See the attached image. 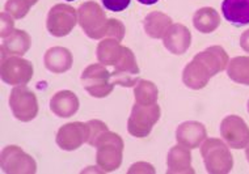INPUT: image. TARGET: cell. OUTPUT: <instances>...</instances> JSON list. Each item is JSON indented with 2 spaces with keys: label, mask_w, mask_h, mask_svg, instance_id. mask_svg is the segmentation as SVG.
<instances>
[{
  "label": "cell",
  "mask_w": 249,
  "mask_h": 174,
  "mask_svg": "<svg viewBox=\"0 0 249 174\" xmlns=\"http://www.w3.org/2000/svg\"><path fill=\"white\" fill-rule=\"evenodd\" d=\"M144 30L150 35L151 38L160 39L164 38V35L168 32V29L172 25V18L167 16L165 13L154 11L150 12L144 18Z\"/></svg>",
  "instance_id": "21"
},
{
  "label": "cell",
  "mask_w": 249,
  "mask_h": 174,
  "mask_svg": "<svg viewBox=\"0 0 249 174\" xmlns=\"http://www.w3.org/2000/svg\"><path fill=\"white\" fill-rule=\"evenodd\" d=\"M193 25L199 33H213L220 25L219 13L211 7L198 9L193 16Z\"/></svg>",
  "instance_id": "22"
},
{
  "label": "cell",
  "mask_w": 249,
  "mask_h": 174,
  "mask_svg": "<svg viewBox=\"0 0 249 174\" xmlns=\"http://www.w3.org/2000/svg\"><path fill=\"white\" fill-rule=\"evenodd\" d=\"M112 73L107 71L104 64H90L82 73V83L84 89L95 98L107 97L114 89Z\"/></svg>",
  "instance_id": "6"
},
{
  "label": "cell",
  "mask_w": 249,
  "mask_h": 174,
  "mask_svg": "<svg viewBox=\"0 0 249 174\" xmlns=\"http://www.w3.org/2000/svg\"><path fill=\"white\" fill-rule=\"evenodd\" d=\"M139 72L141 70L138 67L134 52L129 47H124L122 56L114 66V71L112 73L113 83L121 87H126V88L135 87L138 81L141 80Z\"/></svg>",
  "instance_id": "12"
},
{
  "label": "cell",
  "mask_w": 249,
  "mask_h": 174,
  "mask_svg": "<svg viewBox=\"0 0 249 174\" xmlns=\"http://www.w3.org/2000/svg\"><path fill=\"white\" fill-rule=\"evenodd\" d=\"M32 46V38L25 30L15 29L1 42V59L8 56H21Z\"/></svg>",
  "instance_id": "16"
},
{
  "label": "cell",
  "mask_w": 249,
  "mask_h": 174,
  "mask_svg": "<svg viewBox=\"0 0 249 174\" xmlns=\"http://www.w3.org/2000/svg\"><path fill=\"white\" fill-rule=\"evenodd\" d=\"M168 174H193L192 168V155L188 148L182 145H176L171 148L167 158Z\"/></svg>",
  "instance_id": "18"
},
{
  "label": "cell",
  "mask_w": 249,
  "mask_h": 174,
  "mask_svg": "<svg viewBox=\"0 0 249 174\" xmlns=\"http://www.w3.org/2000/svg\"><path fill=\"white\" fill-rule=\"evenodd\" d=\"M228 55L222 46L207 47L194 56L193 60L182 71V81L190 89L205 88L216 73L228 67Z\"/></svg>",
  "instance_id": "1"
},
{
  "label": "cell",
  "mask_w": 249,
  "mask_h": 174,
  "mask_svg": "<svg viewBox=\"0 0 249 174\" xmlns=\"http://www.w3.org/2000/svg\"><path fill=\"white\" fill-rule=\"evenodd\" d=\"M245 156H247V160H248L249 162V144L245 147Z\"/></svg>",
  "instance_id": "33"
},
{
  "label": "cell",
  "mask_w": 249,
  "mask_h": 174,
  "mask_svg": "<svg viewBox=\"0 0 249 174\" xmlns=\"http://www.w3.org/2000/svg\"><path fill=\"white\" fill-rule=\"evenodd\" d=\"M124 37V24L117 20V18H110V26L107 32V38H113L121 42Z\"/></svg>",
  "instance_id": "28"
},
{
  "label": "cell",
  "mask_w": 249,
  "mask_h": 174,
  "mask_svg": "<svg viewBox=\"0 0 249 174\" xmlns=\"http://www.w3.org/2000/svg\"><path fill=\"white\" fill-rule=\"evenodd\" d=\"M0 73L5 84L15 87L25 85L33 77V64L20 56H8L1 59Z\"/></svg>",
  "instance_id": "10"
},
{
  "label": "cell",
  "mask_w": 249,
  "mask_h": 174,
  "mask_svg": "<svg viewBox=\"0 0 249 174\" xmlns=\"http://www.w3.org/2000/svg\"><path fill=\"white\" fill-rule=\"evenodd\" d=\"M67 1H73V0H67Z\"/></svg>",
  "instance_id": "36"
},
{
  "label": "cell",
  "mask_w": 249,
  "mask_h": 174,
  "mask_svg": "<svg viewBox=\"0 0 249 174\" xmlns=\"http://www.w3.org/2000/svg\"><path fill=\"white\" fill-rule=\"evenodd\" d=\"M124 52V46L113 38L103 39L97 46V59L104 66H116Z\"/></svg>",
  "instance_id": "23"
},
{
  "label": "cell",
  "mask_w": 249,
  "mask_h": 174,
  "mask_svg": "<svg viewBox=\"0 0 249 174\" xmlns=\"http://www.w3.org/2000/svg\"><path fill=\"white\" fill-rule=\"evenodd\" d=\"M79 25L82 26L84 33L92 39H101L107 37L110 18H107L101 5L96 1H86L79 7L77 11Z\"/></svg>",
  "instance_id": "3"
},
{
  "label": "cell",
  "mask_w": 249,
  "mask_h": 174,
  "mask_svg": "<svg viewBox=\"0 0 249 174\" xmlns=\"http://www.w3.org/2000/svg\"><path fill=\"white\" fill-rule=\"evenodd\" d=\"M164 47L175 55L186 52L192 43V34L186 26L181 24H172L163 38Z\"/></svg>",
  "instance_id": "15"
},
{
  "label": "cell",
  "mask_w": 249,
  "mask_h": 174,
  "mask_svg": "<svg viewBox=\"0 0 249 174\" xmlns=\"http://www.w3.org/2000/svg\"><path fill=\"white\" fill-rule=\"evenodd\" d=\"M222 12L232 25H247L249 24V0H223Z\"/></svg>",
  "instance_id": "20"
},
{
  "label": "cell",
  "mask_w": 249,
  "mask_h": 174,
  "mask_svg": "<svg viewBox=\"0 0 249 174\" xmlns=\"http://www.w3.org/2000/svg\"><path fill=\"white\" fill-rule=\"evenodd\" d=\"M176 139L178 144L185 147V148H198L207 139L206 127L199 122H196V121L184 122L177 128Z\"/></svg>",
  "instance_id": "14"
},
{
  "label": "cell",
  "mask_w": 249,
  "mask_h": 174,
  "mask_svg": "<svg viewBox=\"0 0 249 174\" xmlns=\"http://www.w3.org/2000/svg\"><path fill=\"white\" fill-rule=\"evenodd\" d=\"M87 127H88V139H87V144L95 147L96 140L99 139V136L103 132L107 131V126L104 122L99 121V119H92L86 122Z\"/></svg>",
  "instance_id": "27"
},
{
  "label": "cell",
  "mask_w": 249,
  "mask_h": 174,
  "mask_svg": "<svg viewBox=\"0 0 249 174\" xmlns=\"http://www.w3.org/2000/svg\"><path fill=\"white\" fill-rule=\"evenodd\" d=\"M9 106L15 118L21 122H30L38 114L37 97L25 85L13 88L9 96Z\"/></svg>",
  "instance_id": "7"
},
{
  "label": "cell",
  "mask_w": 249,
  "mask_h": 174,
  "mask_svg": "<svg viewBox=\"0 0 249 174\" xmlns=\"http://www.w3.org/2000/svg\"><path fill=\"white\" fill-rule=\"evenodd\" d=\"M88 139V127L87 123L72 122L67 123L58 130L56 144L63 151H75L80 148Z\"/></svg>",
  "instance_id": "13"
},
{
  "label": "cell",
  "mask_w": 249,
  "mask_h": 174,
  "mask_svg": "<svg viewBox=\"0 0 249 174\" xmlns=\"http://www.w3.org/2000/svg\"><path fill=\"white\" fill-rule=\"evenodd\" d=\"M220 135L230 148L243 149L249 144V127L239 115H228L222 121Z\"/></svg>",
  "instance_id": "11"
},
{
  "label": "cell",
  "mask_w": 249,
  "mask_h": 174,
  "mask_svg": "<svg viewBox=\"0 0 249 174\" xmlns=\"http://www.w3.org/2000/svg\"><path fill=\"white\" fill-rule=\"evenodd\" d=\"M79 21L76 9L69 4L54 5L48 13L46 28L54 37H66Z\"/></svg>",
  "instance_id": "8"
},
{
  "label": "cell",
  "mask_w": 249,
  "mask_h": 174,
  "mask_svg": "<svg viewBox=\"0 0 249 174\" xmlns=\"http://www.w3.org/2000/svg\"><path fill=\"white\" fill-rule=\"evenodd\" d=\"M240 46L241 49L247 52H249V29L245 30L240 37Z\"/></svg>",
  "instance_id": "31"
},
{
  "label": "cell",
  "mask_w": 249,
  "mask_h": 174,
  "mask_svg": "<svg viewBox=\"0 0 249 174\" xmlns=\"http://www.w3.org/2000/svg\"><path fill=\"white\" fill-rule=\"evenodd\" d=\"M131 0H103L104 7L112 12H121L129 7Z\"/></svg>",
  "instance_id": "29"
},
{
  "label": "cell",
  "mask_w": 249,
  "mask_h": 174,
  "mask_svg": "<svg viewBox=\"0 0 249 174\" xmlns=\"http://www.w3.org/2000/svg\"><path fill=\"white\" fill-rule=\"evenodd\" d=\"M141 4H144V5H152L155 4V3H158L159 0H138Z\"/></svg>",
  "instance_id": "32"
},
{
  "label": "cell",
  "mask_w": 249,
  "mask_h": 174,
  "mask_svg": "<svg viewBox=\"0 0 249 174\" xmlns=\"http://www.w3.org/2000/svg\"><path fill=\"white\" fill-rule=\"evenodd\" d=\"M50 110L59 118H70L79 110V98L71 90H60L50 100Z\"/></svg>",
  "instance_id": "17"
},
{
  "label": "cell",
  "mask_w": 249,
  "mask_h": 174,
  "mask_svg": "<svg viewBox=\"0 0 249 174\" xmlns=\"http://www.w3.org/2000/svg\"><path fill=\"white\" fill-rule=\"evenodd\" d=\"M95 147L97 148L96 162L100 169L110 173L120 168L124 156V140L118 134L109 130L103 132L96 140Z\"/></svg>",
  "instance_id": "2"
},
{
  "label": "cell",
  "mask_w": 249,
  "mask_h": 174,
  "mask_svg": "<svg viewBox=\"0 0 249 174\" xmlns=\"http://www.w3.org/2000/svg\"><path fill=\"white\" fill-rule=\"evenodd\" d=\"M161 110L158 104L139 105L135 104L127 121V131L134 138H146L160 119Z\"/></svg>",
  "instance_id": "5"
},
{
  "label": "cell",
  "mask_w": 249,
  "mask_h": 174,
  "mask_svg": "<svg viewBox=\"0 0 249 174\" xmlns=\"http://www.w3.org/2000/svg\"><path fill=\"white\" fill-rule=\"evenodd\" d=\"M0 165L3 172L8 174H35L37 172L35 158L16 145H8L3 149Z\"/></svg>",
  "instance_id": "9"
},
{
  "label": "cell",
  "mask_w": 249,
  "mask_h": 174,
  "mask_svg": "<svg viewBox=\"0 0 249 174\" xmlns=\"http://www.w3.org/2000/svg\"><path fill=\"white\" fill-rule=\"evenodd\" d=\"M228 77L235 83L249 85V56H236L228 63Z\"/></svg>",
  "instance_id": "24"
},
{
  "label": "cell",
  "mask_w": 249,
  "mask_h": 174,
  "mask_svg": "<svg viewBox=\"0 0 249 174\" xmlns=\"http://www.w3.org/2000/svg\"><path fill=\"white\" fill-rule=\"evenodd\" d=\"M28 1H29V3H30V4H32V5H35L36 3L38 1V0H28Z\"/></svg>",
  "instance_id": "34"
},
{
  "label": "cell",
  "mask_w": 249,
  "mask_h": 174,
  "mask_svg": "<svg viewBox=\"0 0 249 174\" xmlns=\"http://www.w3.org/2000/svg\"><path fill=\"white\" fill-rule=\"evenodd\" d=\"M33 5L28 0H8L5 3V12L9 13L13 18H24Z\"/></svg>",
  "instance_id": "26"
},
{
  "label": "cell",
  "mask_w": 249,
  "mask_h": 174,
  "mask_svg": "<svg viewBox=\"0 0 249 174\" xmlns=\"http://www.w3.org/2000/svg\"><path fill=\"white\" fill-rule=\"evenodd\" d=\"M45 67L53 73H63L67 72L70 68L72 67V54L66 47H52L46 51L45 58Z\"/></svg>",
  "instance_id": "19"
},
{
  "label": "cell",
  "mask_w": 249,
  "mask_h": 174,
  "mask_svg": "<svg viewBox=\"0 0 249 174\" xmlns=\"http://www.w3.org/2000/svg\"><path fill=\"white\" fill-rule=\"evenodd\" d=\"M13 30H15V28H13L12 17L9 16V13L3 12L1 13V34H0L1 38H7L8 35L13 33Z\"/></svg>",
  "instance_id": "30"
},
{
  "label": "cell",
  "mask_w": 249,
  "mask_h": 174,
  "mask_svg": "<svg viewBox=\"0 0 249 174\" xmlns=\"http://www.w3.org/2000/svg\"><path fill=\"white\" fill-rule=\"evenodd\" d=\"M206 170L211 174H227L232 170L233 158L228 145L220 139H206L201 147Z\"/></svg>",
  "instance_id": "4"
},
{
  "label": "cell",
  "mask_w": 249,
  "mask_h": 174,
  "mask_svg": "<svg viewBox=\"0 0 249 174\" xmlns=\"http://www.w3.org/2000/svg\"><path fill=\"white\" fill-rule=\"evenodd\" d=\"M135 104L139 105H154L159 98L158 87L148 80H139L134 88Z\"/></svg>",
  "instance_id": "25"
},
{
  "label": "cell",
  "mask_w": 249,
  "mask_h": 174,
  "mask_svg": "<svg viewBox=\"0 0 249 174\" xmlns=\"http://www.w3.org/2000/svg\"><path fill=\"white\" fill-rule=\"evenodd\" d=\"M248 113H249V101H248Z\"/></svg>",
  "instance_id": "35"
}]
</instances>
